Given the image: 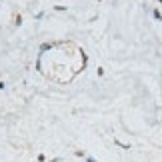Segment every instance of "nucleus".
<instances>
[{
	"mask_svg": "<svg viewBox=\"0 0 162 162\" xmlns=\"http://www.w3.org/2000/svg\"><path fill=\"white\" fill-rule=\"evenodd\" d=\"M50 162H58V158H54V160H50Z\"/></svg>",
	"mask_w": 162,
	"mask_h": 162,
	"instance_id": "f257e3e1",
	"label": "nucleus"
}]
</instances>
